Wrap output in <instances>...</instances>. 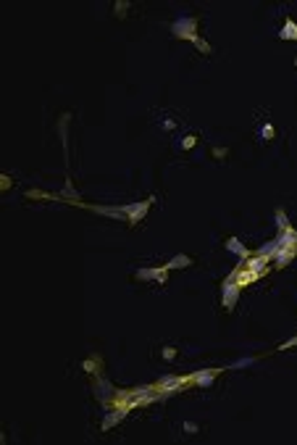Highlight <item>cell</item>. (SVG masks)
I'll use <instances>...</instances> for the list:
<instances>
[{"label": "cell", "mask_w": 297, "mask_h": 445, "mask_svg": "<svg viewBox=\"0 0 297 445\" xmlns=\"http://www.w3.org/2000/svg\"><path fill=\"white\" fill-rule=\"evenodd\" d=\"M0 184H3V187H11V177H0Z\"/></svg>", "instance_id": "cell-25"}, {"label": "cell", "mask_w": 297, "mask_h": 445, "mask_svg": "<svg viewBox=\"0 0 297 445\" xmlns=\"http://www.w3.org/2000/svg\"><path fill=\"white\" fill-rule=\"evenodd\" d=\"M276 250H279V243H276V240H268V243H263L261 248H258V256H266V258H271Z\"/></svg>", "instance_id": "cell-16"}, {"label": "cell", "mask_w": 297, "mask_h": 445, "mask_svg": "<svg viewBox=\"0 0 297 445\" xmlns=\"http://www.w3.org/2000/svg\"><path fill=\"white\" fill-rule=\"evenodd\" d=\"M184 266H192V258L184 256V253H181V256H174L171 261L166 264V269H184Z\"/></svg>", "instance_id": "cell-14"}, {"label": "cell", "mask_w": 297, "mask_h": 445, "mask_svg": "<svg viewBox=\"0 0 297 445\" xmlns=\"http://www.w3.org/2000/svg\"><path fill=\"white\" fill-rule=\"evenodd\" d=\"M234 280H237V285H239V287H242V285H250V282H255V280H258V277H255L253 271H247V269H242V271H239V274L234 277Z\"/></svg>", "instance_id": "cell-17"}, {"label": "cell", "mask_w": 297, "mask_h": 445, "mask_svg": "<svg viewBox=\"0 0 297 445\" xmlns=\"http://www.w3.org/2000/svg\"><path fill=\"white\" fill-rule=\"evenodd\" d=\"M294 256H297V248H279L271 258H273V266H276V269H282V266H287V264L292 261Z\"/></svg>", "instance_id": "cell-9"}, {"label": "cell", "mask_w": 297, "mask_h": 445, "mask_svg": "<svg viewBox=\"0 0 297 445\" xmlns=\"http://www.w3.org/2000/svg\"><path fill=\"white\" fill-rule=\"evenodd\" d=\"M195 145H197V135H184L176 142V151H192Z\"/></svg>", "instance_id": "cell-15"}, {"label": "cell", "mask_w": 297, "mask_h": 445, "mask_svg": "<svg viewBox=\"0 0 297 445\" xmlns=\"http://www.w3.org/2000/svg\"><path fill=\"white\" fill-rule=\"evenodd\" d=\"M174 37H179V40H197V22L192 16H176V22L171 27Z\"/></svg>", "instance_id": "cell-1"}, {"label": "cell", "mask_w": 297, "mask_h": 445, "mask_svg": "<svg viewBox=\"0 0 297 445\" xmlns=\"http://www.w3.org/2000/svg\"><path fill=\"white\" fill-rule=\"evenodd\" d=\"M82 369H84V372H95V369H98V361H84Z\"/></svg>", "instance_id": "cell-22"}, {"label": "cell", "mask_w": 297, "mask_h": 445, "mask_svg": "<svg viewBox=\"0 0 297 445\" xmlns=\"http://www.w3.org/2000/svg\"><path fill=\"white\" fill-rule=\"evenodd\" d=\"M184 382H190V377H163L155 387H158V393L166 398L169 393H174V390H179V387L184 385Z\"/></svg>", "instance_id": "cell-6"}, {"label": "cell", "mask_w": 297, "mask_h": 445, "mask_svg": "<svg viewBox=\"0 0 297 445\" xmlns=\"http://www.w3.org/2000/svg\"><path fill=\"white\" fill-rule=\"evenodd\" d=\"M221 301H224V308L226 311H234L237 301H239V285L234 277H229V280L221 285Z\"/></svg>", "instance_id": "cell-2"}, {"label": "cell", "mask_w": 297, "mask_h": 445, "mask_svg": "<svg viewBox=\"0 0 297 445\" xmlns=\"http://www.w3.org/2000/svg\"><path fill=\"white\" fill-rule=\"evenodd\" d=\"M242 269L253 271L255 277H261V274H266V269H268V258H266V256H250V258H245V261H242Z\"/></svg>", "instance_id": "cell-5"}, {"label": "cell", "mask_w": 297, "mask_h": 445, "mask_svg": "<svg viewBox=\"0 0 297 445\" xmlns=\"http://www.w3.org/2000/svg\"><path fill=\"white\" fill-rule=\"evenodd\" d=\"M166 266H161V269H137V280H142V282H147V280H155V282H166Z\"/></svg>", "instance_id": "cell-8"}, {"label": "cell", "mask_w": 297, "mask_h": 445, "mask_svg": "<svg viewBox=\"0 0 297 445\" xmlns=\"http://www.w3.org/2000/svg\"><path fill=\"white\" fill-rule=\"evenodd\" d=\"M279 248H297V232L294 229H284L279 237H276Z\"/></svg>", "instance_id": "cell-12"}, {"label": "cell", "mask_w": 297, "mask_h": 445, "mask_svg": "<svg viewBox=\"0 0 297 445\" xmlns=\"http://www.w3.org/2000/svg\"><path fill=\"white\" fill-rule=\"evenodd\" d=\"M161 356H163L166 361H174V358H176V348H174V345H166V348L161 350Z\"/></svg>", "instance_id": "cell-20"}, {"label": "cell", "mask_w": 297, "mask_h": 445, "mask_svg": "<svg viewBox=\"0 0 297 445\" xmlns=\"http://www.w3.org/2000/svg\"><path fill=\"white\" fill-rule=\"evenodd\" d=\"M129 411H132V409H129V406H119V409L113 411V414H110V416H105V421H103V430H110V427H113V424H119Z\"/></svg>", "instance_id": "cell-11"}, {"label": "cell", "mask_w": 297, "mask_h": 445, "mask_svg": "<svg viewBox=\"0 0 297 445\" xmlns=\"http://www.w3.org/2000/svg\"><path fill=\"white\" fill-rule=\"evenodd\" d=\"M255 364V358H239L237 364H234V369H247V366H253Z\"/></svg>", "instance_id": "cell-21"}, {"label": "cell", "mask_w": 297, "mask_h": 445, "mask_svg": "<svg viewBox=\"0 0 297 445\" xmlns=\"http://www.w3.org/2000/svg\"><path fill=\"white\" fill-rule=\"evenodd\" d=\"M195 45H197V48H200L202 53H208V50H211V45H208L205 40H200V37H197V40H195Z\"/></svg>", "instance_id": "cell-23"}, {"label": "cell", "mask_w": 297, "mask_h": 445, "mask_svg": "<svg viewBox=\"0 0 297 445\" xmlns=\"http://www.w3.org/2000/svg\"><path fill=\"white\" fill-rule=\"evenodd\" d=\"M110 393H113V387L105 385V382H98V398H100V400H108Z\"/></svg>", "instance_id": "cell-19"}, {"label": "cell", "mask_w": 297, "mask_h": 445, "mask_svg": "<svg viewBox=\"0 0 297 445\" xmlns=\"http://www.w3.org/2000/svg\"><path fill=\"white\" fill-rule=\"evenodd\" d=\"M226 250H229V253H234V256L239 258V261H245V258H250V250L242 245V240H239V237H229V240H226Z\"/></svg>", "instance_id": "cell-10"}, {"label": "cell", "mask_w": 297, "mask_h": 445, "mask_svg": "<svg viewBox=\"0 0 297 445\" xmlns=\"http://www.w3.org/2000/svg\"><path fill=\"white\" fill-rule=\"evenodd\" d=\"M273 135H276L273 124L268 119H261V124H258V129H255V140L261 142V145H266L268 140H273Z\"/></svg>", "instance_id": "cell-7"}, {"label": "cell", "mask_w": 297, "mask_h": 445, "mask_svg": "<svg viewBox=\"0 0 297 445\" xmlns=\"http://www.w3.org/2000/svg\"><path fill=\"white\" fill-rule=\"evenodd\" d=\"M184 430H187V432H197V424H192V421H187V424H184Z\"/></svg>", "instance_id": "cell-24"}, {"label": "cell", "mask_w": 297, "mask_h": 445, "mask_svg": "<svg viewBox=\"0 0 297 445\" xmlns=\"http://www.w3.org/2000/svg\"><path fill=\"white\" fill-rule=\"evenodd\" d=\"M279 40H297V24L292 22V18H287L284 27L279 29Z\"/></svg>", "instance_id": "cell-13"}, {"label": "cell", "mask_w": 297, "mask_h": 445, "mask_svg": "<svg viewBox=\"0 0 297 445\" xmlns=\"http://www.w3.org/2000/svg\"><path fill=\"white\" fill-rule=\"evenodd\" d=\"M155 203V198H147V200H140V203H129V206H124V214L129 219V224H137V221L147 214V208H150Z\"/></svg>", "instance_id": "cell-3"}, {"label": "cell", "mask_w": 297, "mask_h": 445, "mask_svg": "<svg viewBox=\"0 0 297 445\" xmlns=\"http://www.w3.org/2000/svg\"><path fill=\"white\" fill-rule=\"evenodd\" d=\"M273 219H276V227H279L282 232H284V229H289V219H287V214H284L282 208H276Z\"/></svg>", "instance_id": "cell-18"}, {"label": "cell", "mask_w": 297, "mask_h": 445, "mask_svg": "<svg viewBox=\"0 0 297 445\" xmlns=\"http://www.w3.org/2000/svg\"><path fill=\"white\" fill-rule=\"evenodd\" d=\"M218 374H221V369H200V372L190 374V382H195L197 387H211Z\"/></svg>", "instance_id": "cell-4"}, {"label": "cell", "mask_w": 297, "mask_h": 445, "mask_svg": "<svg viewBox=\"0 0 297 445\" xmlns=\"http://www.w3.org/2000/svg\"><path fill=\"white\" fill-rule=\"evenodd\" d=\"M294 63H297V61H294Z\"/></svg>", "instance_id": "cell-26"}]
</instances>
